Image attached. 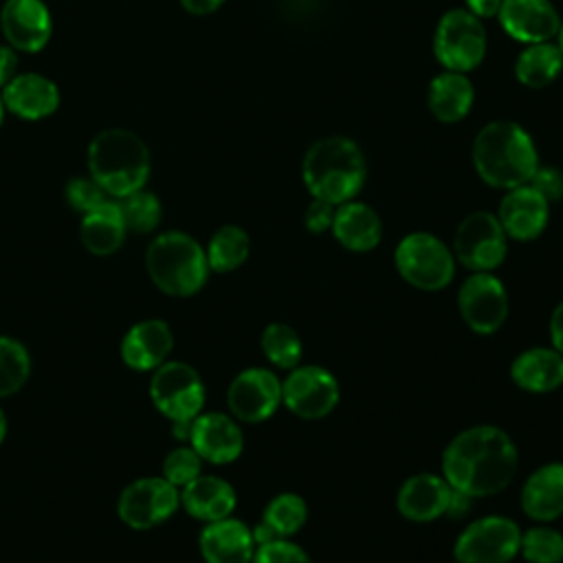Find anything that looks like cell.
<instances>
[{
    "mask_svg": "<svg viewBox=\"0 0 563 563\" xmlns=\"http://www.w3.org/2000/svg\"><path fill=\"white\" fill-rule=\"evenodd\" d=\"M0 26L9 46L24 53L42 51L53 31L51 13L42 0H7L0 11Z\"/></svg>",
    "mask_w": 563,
    "mask_h": 563,
    "instance_id": "obj_16",
    "label": "cell"
},
{
    "mask_svg": "<svg viewBox=\"0 0 563 563\" xmlns=\"http://www.w3.org/2000/svg\"><path fill=\"white\" fill-rule=\"evenodd\" d=\"M119 209L128 231L150 233L161 222V200L145 189H136L119 198Z\"/></svg>",
    "mask_w": 563,
    "mask_h": 563,
    "instance_id": "obj_34",
    "label": "cell"
},
{
    "mask_svg": "<svg viewBox=\"0 0 563 563\" xmlns=\"http://www.w3.org/2000/svg\"><path fill=\"white\" fill-rule=\"evenodd\" d=\"M154 407L172 422H191L205 405V385L200 374L183 361H165L150 380Z\"/></svg>",
    "mask_w": 563,
    "mask_h": 563,
    "instance_id": "obj_8",
    "label": "cell"
},
{
    "mask_svg": "<svg viewBox=\"0 0 563 563\" xmlns=\"http://www.w3.org/2000/svg\"><path fill=\"white\" fill-rule=\"evenodd\" d=\"M528 185L537 189L548 202L563 200V172L552 165H537Z\"/></svg>",
    "mask_w": 563,
    "mask_h": 563,
    "instance_id": "obj_39",
    "label": "cell"
},
{
    "mask_svg": "<svg viewBox=\"0 0 563 563\" xmlns=\"http://www.w3.org/2000/svg\"><path fill=\"white\" fill-rule=\"evenodd\" d=\"M251 563H312V559L301 545L288 539H273L255 548Z\"/></svg>",
    "mask_w": 563,
    "mask_h": 563,
    "instance_id": "obj_38",
    "label": "cell"
},
{
    "mask_svg": "<svg viewBox=\"0 0 563 563\" xmlns=\"http://www.w3.org/2000/svg\"><path fill=\"white\" fill-rule=\"evenodd\" d=\"M519 552L528 563H561L563 534L548 526H537L521 532Z\"/></svg>",
    "mask_w": 563,
    "mask_h": 563,
    "instance_id": "obj_35",
    "label": "cell"
},
{
    "mask_svg": "<svg viewBox=\"0 0 563 563\" xmlns=\"http://www.w3.org/2000/svg\"><path fill=\"white\" fill-rule=\"evenodd\" d=\"M561 70L563 53L552 40L528 44L515 62V77L526 88H545L561 75Z\"/></svg>",
    "mask_w": 563,
    "mask_h": 563,
    "instance_id": "obj_29",
    "label": "cell"
},
{
    "mask_svg": "<svg viewBox=\"0 0 563 563\" xmlns=\"http://www.w3.org/2000/svg\"><path fill=\"white\" fill-rule=\"evenodd\" d=\"M521 530L501 515H488L471 521L453 545L457 563H508L519 554Z\"/></svg>",
    "mask_w": 563,
    "mask_h": 563,
    "instance_id": "obj_9",
    "label": "cell"
},
{
    "mask_svg": "<svg viewBox=\"0 0 563 563\" xmlns=\"http://www.w3.org/2000/svg\"><path fill=\"white\" fill-rule=\"evenodd\" d=\"M334 211H336V205L325 202V200H321V198H312V202L308 205L306 216H303L306 229H308L310 233H323V231L332 229Z\"/></svg>",
    "mask_w": 563,
    "mask_h": 563,
    "instance_id": "obj_40",
    "label": "cell"
},
{
    "mask_svg": "<svg viewBox=\"0 0 563 563\" xmlns=\"http://www.w3.org/2000/svg\"><path fill=\"white\" fill-rule=\"evenodd\" d=\"M475 101V90L466 73L444 70L435 75L429 84L427 106L431 114L442 123H457L462 121Z\"/></svg>",
    "mask_w": 563,
    "mask_h": 563,
    "instance_id": "obj_27",
    "label": "cell"
},
{
    "mask_svg": "<svg viewBox=\"0 0 563 563\" xmlns=\"http://www.w3.org/2000/svg\"><path fill=\"white\" fill-rule=\"evenodd\" d=\"M174 347V334L163 319H145L134 323L121 341V358L136 372H154Z\"/></svg>",
    "mask_w": 563,
    "mask_h": 563,
    "instance_id": "obj_20",
    "label": "cell"
},
{
    "mask_svg": "<svg viewBox=\"0 0 563 563\" xmlns=\"http://www.w3.org/2000/svg\"><path fill=\"white\" fill-rule=\"evenodd\" d=\"M433 55L444 70L468 73L486 55V29L466 9L446 11L433 33Z\"/></svg>",
    "mask_w": 563,
    "mask_h": 563,
    "instance_id": "obj_7",
    "label": "cell"
},
{
    "mask_svg": "<svg viewBox=\"0 0 563 563\" xmlns=\"http://www.w3.org/2000/svg\"><path fill=\"white\" fill-rule=\"evenodd\" d=\"M189 442L194 451L211 464H229L238 460L244 446L238 422L220 411L198 413L191 422Z\"/></svg>",
    "mask_w": 563,
    "mask_h": 563,
    "instance_id": "obj_17",
    "label": "cell"
},
{
    "mask_svg": "<svg viewBox=\"0 0 563 563\" xmlns=\"http://www.w3.org/2000/svg\"><path fill=\"white\" fill-rule=\"evenodd\" d=\"M150 279L172 297L196 295L209 275L205 249L183 231H167L152 240L145 253Z\"/></svg>",
    "mask_w": 563,
    "mask_h": 563,
    "instance_id": "obj_5",
    "label": "cell"
},
{
    "mask_svg": "<svg viewBox=\"0 0 563 563\" xmlns=\"http://www.w3.org/2000/svg\"><path fill=\"white\" fill-rule=\"evenodd\" d=\"M501 7V0H466V11L473 13L475 18H497Z\"/></svg>",
    "mask_w": 563,
    "mask_h": 563,
    "instance_id": "obj_43",
    "label": "cell"
},
{
    "mask_svg": "<svg viewBox=\"0 0 563 563\" xmlns=\"http://www.w3.org/2000/svg\"><path fill=\"white\" fill-rule=\"evenodd\" d=\"M517 446L493 424L460 431L442 453V477L468 497H488L504 490L517 473Z\"/></svg>",
    "mask_w": 563,
    "mask_h": 563,
    "instance_id": "obj_1",
    "label": "cell"
},
{
    "mask_svg": "<svg viewBox=\"0 0 563 563\" xmlns=\"http://www.w3.org/2000/svg\"><path fill=\"white\" fill-rule=\"evenodd\" d=\"M556 44H559V48L563 53V18H561V26H559V33H556Z\"/></svg>",
    "mask_w": 563,
    "mask_h": 563,
    "instance_id": "obj_47",
    "label": "cell"
},
{
    "mask_svg": "<svg viewBox=\"0 0 563 563\" xmlns=\"http://www.w3.org/2000/svg\"><path fill=\"white\" fill-rule=\"evenodd\" d=\"M308 519L306 501L295 493H282L273 497L262 515V521L273 528L279 539H286L303 528Z\"/></svg>",
    "mask_w": 563,
    "mask_h": 563,
    "instance_id": "obj_31",
    "label": "cell"
},
{
    "mask_svg": "<svg viewBox=\"0 0 563 563\" xmlns=\"http://www.w3.org/2000/svg\"><path fill=\"white\" fill-rule=\"evenodd\" d=\"M508 251V235L497 216L488 211L468 213L455 229L453 255L473 273H490Z\"/></svg>",
    "mask_w": 563,
    "mask_h": 563,
    "instance_id": "obj_10",
    "label": "cell"
},
{
    "mask_svg": "<svg viewBox=\"0 0 563 563\" xmlns=\"http://www.w3.org/2000/svg\"><path fill=\"white\" fill-rule=\"evenodd\" d=\"M330 231L336 238V242L347 251L365 253L380 242L383 224L378 213L369 205L347 200L343 205H336Z\"/></svg>",
    "mask_w": 563,
    "mask_h": 563,
    "instance_id": "obj_24",
    "label": "cell"
},
{
    "mask_svg": "<svg viewBox=\"0 0 563 563\" xmlns=\"http://www.w3.org/2000/svg\"><path fill=\"white\" fill-rule=\"evenodd\" d=\"M457 308L473 332L493 334L508 317L506 286L493 273H471L460 286Z\"/></svg>",
    "mask_w": 563,
    "mask_h": 563,
    "instance_id": "obj_13",
    "label": "cell"
},
{
    "mask_svg": "<svg viewBox=\"0 0 563 563\" xmlns=\"http://www.w3.org/2000/svg\"><path fill=\"white\" fill-rule=\"evenodd\" d=\"M471 499L473 497H468L466 493H462V490H451V499H449V508H446V515L449 517H453V519H457V517H462L464 512H468V508H471Z\"/></svg>",
    "mask_w": 563,
    "mask_h": 563,
    "instance_id": "obj_44",
    "label": "cell"
},
{
    "mask_svg": "<svg viewBox=\"0 0 563 563\" xmlns=\"http://www.w3.org/2000/svg\"><path fill=\"white\" fill-rule=\"evenodd\" d=\"M400 277L418 290H442L455 273V255L433 233L416 231L405 235L394 253Z\"/></svg>",
    "mask_w": 563,
    "mask_h": 563,
    "instance_id": "obj_6",
    "label": "cell"
},
{
    "mask_svg": "<svg viewBox=\"0 0 563 563\" xmlns=\"http://www.w3.org/2000/svg\"><path fill=\"white\" fill-rule=\"evenodd\" d=\"M477 176L497 189L526 185L539 165L532 136L515 121H490L473 141Z\"/></svg>",
    "mask_w": 563,
    "mask_h": 563,
    "instance_id": "obj_2",
    "label": "cell"
},
{
    "mask_svg": "<svg viewBox=\"0 0 563 563\" xmlns=\"http://www.w3.org/2000/svg\"><path fill=\"white\" fill-rule=\"evenodd\" d=\"M499 24L517 42L537 44L556 37L561 15L550 0H501Z\"/></svg>",
    "mask_w": 563,
    "mask_h": 563,
    "instance_id": "obj_15",
    "label": "cell"
},
{
    "mask_svg": "<svg viewBox=\"0 0 563 563\" xmlns=\"http://www.w3.org/2000/svg\"><path fill=\"white\" fill-rule=\"evenodd\" d=\"M202 471V457L194 451V446H178L167 453L163 460V477L174 484L176 488H183L191 479H196Z\"/></svg>",
    "mask_w": 563,
    "mask_h": 563,
    "instance_id": "obj_36",
    "label": "cell"
},
{
    "mask_svg": "<svg viewBox=\"0 0 563 563\" xmlns=\"http://www.w3.org/2000/svg\"><path fill=\"white\" fill-rule=\"evenodd\" d=\"M198 545L207 563H251L255 554L251 528L233 517L207 523Z\"/></svg>",
    "mask_w": 563,
    "mask_h": 563,
    "instance_id": "obj_21",
    "label": "cell"
},
{
    "mask_svg": "<svg viewBox=\"0 0 563 563\" xmlns=\"http://www.w3.org/2000/svg\"><path fill=\"white\" fill-rule=\"evenodd\" d=\"M180 504V493L165 477H141L128 484L117 501L119 519L136 530L167 521Z\"/></svg>",
    "mask_w": 563,
    "mask_h": 563,
    "instance_id": "obj_11",
    "label": "cell"
},
{
    "mask_svg": "<svg viewBox=\"0 0 563 563\" xmlns=\"http://www.w3.org/2000/svg\"><path fill=\"white\" fill-rule=\"evenodd\" d=\"M510 378L532 394L552 391L563 385V354L554 347H530L512 361Z\"/></svg>",
    "mask_w": 563,
    "mask_h": 563,
    "instance_id": "obj_26",
    "label": "cell"
},
{
    "mask_svg": "<svg viewBox=\"0 0 563 563\" xmlns=\"http://www.w3.org/2000/svg\"><path fill=\"white\" fill-rule=\"evenodd\" d=\"M260 345H262L264 356L273 365L284 367V369L297 367L301 361V354H303L299 334L286 323H268L262 332Z\"/></svg>",
    "mask_w": 563,
    "mask_h": 563,
    "instance_id": "obj_32",
    "label": "cell"
},
{
    "mask_svg": "<svg viewBox=\"0 0 563 563\" xmlns=\"http://www.w3.org/2000/svg\"><path fill=\"white\" fill-rule=\"evenodd\" d=\"M180 4L191 15H207V13H213L216 9H220L224 4V0H180Z\"/></svg>",
    "mask_w": 563,
    "mask_h": 563,
    "instance_id": "obj_45",
    "label": "cell"
},
{
    "mask_svg": "<svg viewBox=\"0 0 563 563\" xmlns=\"http://www.w3.org/2000/svg\"><path fill=\"white\" fill-rule=\"evenodd\" d=\"M548 216L550 202L528 183L508 189L497 211L506 235L519 242H530L539 238L548 224Z\"/></svg>",
    "mask_w": 563,
    "mask_h": 563,
    "instance_id": "obj_18",
    "label": "cell"
},
{
    "mask_svg": "<svg viewBox=\"0 0 563 563\" xmlns=\"http://www.w3.org/2000/svg\"><path fill=\"white\" fill-rule=\"evenodd\" d=\"M18 75L15 48L0 44V88H4Z\"/></svg>",
    "mask_w": 563,
    "mask_h": 563,
    "instance_id": "obj_41",
    "label": "cell"
},
{
    "mask_svg": "<svg viewBox=\"0 0 563 563\" xmlns=\"http://www.w3.org/2000/svg\"><path fill=\"white\" fill-rule=\"evenodd\" d=\"M227 405L238 420H268L282 405V380L266 367L242 369L229 385Z\"/></svg>",
    "mask_w": 563,
    "mask_h": 563,
    "instance_id": "obj_14",
    "label": "cell"
},
{
    "mask_svg": "<svg viewBox=\"0 0 563 563\" xmlns=\"http://www.w3.org/2000/svg\"><path fill=\"white\" fill-rule=\"evenodd\" d=\"M2 103L7 110L22 119H44L59 106V90L55 81L37 73L15 75L2 88Z\"/></svg>",
    "mask_w": 563,
    "mask_h": 563,
    "instance_id": "obj_22",
    "label": "cell"
},
{
    "mask_svg": "<svg viewBox=\"0 0 563 563\" xmlns=\"http://www.w3.org/2000/svg\"><path fill=\"white\" fill-rule=\"evenodd\" d=\"M2 119H4V103H2V97H0V125H2Z\"/></svg>",
    "mask_w": 563,
    "mask_h": 563,
    "instance_id": "obj_48",
    "label": "cell"
},
{
    "mask_svg": "<svg viewBox=\"0 0 563 563\" xmlns=\"http://www.w3.org/2000/svg\"><path fill=\"white\" fill-rule=\"evenodd\" d=\"M451 486L442 475L433 473H418L402 482L396 506L398 512L416 523H429L438 517L446 515L449 499H451Z\"/></svg>",
    "mask_w": 563,
    "mask_h": 563,
    "instance_id": "obj_19",
    "label": "cell"
},
{
    "mask_svg": "<svg viewBox=\"0 0 563 563\" xmlns=\"http://www.w3.org/2000/svg\"><path fill=\"white\" fill-rule=\"evenodd\" d=\"M249 251H251V240L246 231L235 224H224L211 235L205 249L209 271L231 273L246 262Z\"/></svg>",
    "mask_w": 563,
    "mask_h": 563,
    "instance_id": "obj_30",
    "label": "cell"
},
{
    "mask_svg": "<svg viewBox=\"0 0 563 563\" xmlns=\"http://www.w3.org/2000/svg\"><path fill=\"white\" fill-rule=\"evenodd\" d=\"M521 508L539 523L563 515V462H550L530 473L521 488Z\"/></svg>",
    "mask_w": 563,
    "mask_h": 563,
    "instance_id": "obj_23",
    "label": "cell"
},
{
    "mask_svg": "<svg viewBox=\"0 0 563 563\" xmlns=\"http://www.w3.org/2000/svg\"><path fill=\"white\" fill-rule=\"evenodd\" d=\"M66 200L75 211L88 213L103 205L108 200V194L95 178H73L66 185Z\"/></svg>",
    "mask_w": 563,
    "mask_h": 563,
    "instance_id": "obj_37",
    "label": "cell"
},
{
    "mask_svg": "<svg viewBox=\"0 0 563 563\" xmlns=\"http://www.w3.org/2000/svg\"><path fill=\"white\" fill-rule=\"evenodd\" d=\"M367 176L361 147L347 136L314 141L301 163V178L312 198L332 205L354 200Z\"/></svg>",
    "mask_w": 563,
    "mask_h": 563,
    "instance_id": "obj_3",
    "label": "cell"
},
{
    "mask_svg": "<svg viewBox=\"0 0 563 563\" xmlns=\"http://www.w3.org/2000/svg\"><path fill=\"white\" fill-rule=\"evenodd\" d=\"M88 169L90 178H95L108 196L123 198L143 189L150 176V150L134 132L110 128L90 141Z\"/></svg>",
    "mask_w": 563,
    "mask_h": 563,
    "instance_id": "obj_4",
    "label": "cell"
},
{
    "mask_svg": "<svg viewBox=\"0 0 563 563\" xmlns=\"http://www.w3.org/2000/svg\"><path fill=\"white\" fill-rule=\"evenodd\" d=\"M125 222L119 209V202L106 200L97 209L84 213L79 235L81 244L92 255H112L121 249L125 240Z\"/></svg>",
    "mask_w": 563,
    "mask_h": 563,
    "instance_id": "obj_28",
    "label": "cell"
},
{
    "mask_svg": "<svg viewBox=\"0 0 563 563\" xmlns=\"http://www.w3.org/2000/svg\"><path fill=\"white\" fill-rule=\"evenodd\" d=\"M550 341L552 347L563 354V301L550 314Z\"/></svg>",
    "mask_w": 563,
    "mask_h": 563,
    "instance_id": "obj_42",
    "label": "cell"
},
{
    "mask_svg": "<svg viewBox=\"0 0 563 563\" xmlns=\"http://www.w3.org/2000/svg\"><path fill=\"white\" fill-rule=\"evenodd\" d=\"M282 402L297 418H325L339 402V383L325 367L297 365L282 383Z\"/></svg>",
    "mask_w": 563,
    "mask_h": 563,
    "instance_id": "obj_12",
    "label": "cell"
},
{
    "mask_svg": "<svg viewBox=\"0 0 563 563\" xmlns=\"http://www.w3.org/2000/svg\"><path fill=\"white\" fill-rule=\"evenodd\" d=\"M31 374V356L26 347L11 336H0V398L22 389Z\"/></svg>",
    "mask_w": 563,
    "mask_h": 563,
    "instance_id": "obj_33",
    "label": "cell"
},
{
    "mask_svg": "<svg viewBox=\"0 0 563 563\" xmlns=\"http://www.w3.org/2000/svg\"><path fill=\"white\" fill-rule=\"evenodd\" d=\"M4 435H7V418H4V411H2V407H0V444H2Z\"/></svg>",
    "mask_w": 563,
    "mask_h": 563,
    "instance_id": "obj_46",
    "label": "cell"
},
{
    "mask_svg": "<svg viewBox=\"0 0 563 563\" xmlns=\"http://www.w3.org/2000/svg\"><path fill=\"white\" fill-rule=\"evenodd\" d=\"M180 504L194 519L211 523L231 517L235 508V490L222 477L198 475L196 479L183 486Z\"/></svg>",
    "mask_w": 563,
    "mask_h": 563,
    "instance_id": "obj_25",
    "label": "cell"
}]
</instances>
